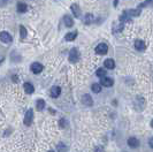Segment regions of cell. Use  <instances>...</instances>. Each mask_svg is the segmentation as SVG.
Wrapping results in <instances>:
<instances>
[{
  "mask_svg": "<svg viewBox=\"0 0 153 152\" xmlns=\"http://www.w3.org/2000/svg\"><path fill=\"white\" fill-rule=\"evenodd\" d=\"M32 119H34V111L30 108L26 111L25 115H24V125L25 126H30L32 123Z\"/></svg>",
  "mask_w": 153,
  "mask_h": 152,
  "instance_id": "cell-1",
  "label": "cell"
},
{
  "mask_svg": "<svg viewBox=\"0 0 153 152\" xmlns=\"http://www.w3.org/2000/svg\"><path fill=\"white\" fill-rule=\"evenodd\" d=\"M78 60H79V52H78L77 48H73L69 53V61L75 64V62L78 61Z\"/></svg>",
  "mask_w": 153,
  "mask_h": 152,
  "instance_id": "cell-2",
  "label": "cell"
},
{
  "mask_svg": "<svg viewBox=\"0 0 153 152\" xmlns=\"http://www.w3.org/2000/svg\"><path fill=\"white\" fill-rule=\"evenodd\" d=\"M107 51H108V46H107L106 44H104V43L99 44V45L96 47V53L99 54V55H104V54H106Z\"/></svg>",
  "mask_w": 153,
  "mask_h": 152,
  "instance_id": "cell-3",
  "label": "cell"
},
{
  "mask_svg": "<svg viewBox=\"0 0 153 152\" xmlns=\"http://www.w3.org/2000/svg\"><path fill=\"white\" fill-rule=\"evenodd\" d=\"M30 69H31V72H32L34 74H39V73H42V72H43L44 67H43V65H42V64H39V62H35V64H32V65H31Z\"/></svg>",
  "mask_w": 153,
  "mask_h": 152,
  "instance_id": "cell-4",
  "label": "cell"
},
{
  "mask_svg": "<svg viewBox=\"0 0 153 152\" xmlns=\"http://www.w3.org/2000/svg\"><path fill=\"white\" fill-rule=\"evenodd\" d=\"M113 83H114V81H113V78H111V77H101V78H100V84H101L103 86L109 88V86L113 85Z\"/></svg>",
  "mask_w": 153,
  "mask_h": 152,
  "instance_id": "cell-5",
  "label": "cell"
},
{
  "mask_svg": "<svg viewBox=\"0 0 153 152\" xmlns=\"http://www.w3.org/2000/svg\"><path fill=\"white\" fill-rule=\"evenodd\" d=\"M0 38H1L3 43H6V44L12 43V36L8 33H6V31H3L1 34H0Z\"/></svg>",
  "mask_w": 153,
  "mask_h": 152,
  "instance_id": "cell-6",
  "label": "cell"
},
{
  "mask_svg": "<svg viewBox=\"0 0 153 152\" xmlns=\"http://www.w3.org/2000/svg\"><path fill=\"white\" fill-rule=\"evenodd\" d=\"M51 97L53 98H58L60 95H61V89L59 86H52L51 88Z\"/></svg>",
  "mask_w": 153,
  "mask_h": 152,
  "instance_id": "cell-7",
  "label": "cell"
},
{
  "mask_svg": "<svg viewBox=\"0 0 153 152\" xmlns=\"http://www.w3.org/2000/svg\"><path fill=\"white\" fill-rule=\"evenodd\" d=\"M128 145L132 149H136L139 146V141L136 137H130V138H128Z\"/></svg>",
  "mask_w": 153,
  "mask_h": 152,
  "instance_id": "cell-8",
  "label": "cell"
},
{
  "mask_svg": "<svg viewBox=\"0 0 153 152\" xmlns=\"http://www.w3.org/2000/svg\"><path fill=\"white\" fill-rule=\"evenodd\" d=\"M135 48H136L137 51H144V50L146 48V44H145L143 40L137 39V40L135 42Z\"/></svg>",
  "mask_w": 153,
  "mask_h": 152,
  "instance_id": "cell-9",
  "label": "cell"
},
{
  "mask_svg": "<svg viewBox=\"0 0 153 152\" xmlns=\"http://www.w3.org/2000/svg\"><path fill=\"white\" fill-rule=\"evenodd\" d=\"M70 8H72V12H73V14L75 15V17H81L82 13H81V9H79L78 5H76V4H73V5L70 6Z\"/></svg>",
  "mask_w": 153,
  "mask_h": 152,
  "instance_id": "cell-10",
  "label": "cell"
},
{
  "mask_svg": "<svg viewBox=\"0 0 153 152\" xmlns=\"http://www.w3.org/2000/svg\"><path fill=\"white\" fill-rule=\"evenodd\" d=\"M82 103H83L84 105H86V106H91V105L93 104L92 98H91V96H89V95H84V96L82 97Z\"/></svg>",
  "mask_w": 153,
  "mask_h": 152,
  "instance_id": "cell-11",
  "label": "cell"
},
{
  "mask_svg": "<svg viewBox=\"0 0 153 152\" xmlns=\"http://www.w3.org/2000/svg\"><path fill=\"white\" fill-rule=\"evenodd\" d=\"M23 88H24V91L26 94H29V95H31L34 91H35V89H34V85L32 84H30V83H24V85H23Z\"/></svg>",
  "mask_w": 153,
  "mask_h": 152,
  "instance_id": "cell-12",
  "label": "cell"
},
{
  "mask_svg": "<svg viewBox=\"0 0 153 152\" xmlns=\"http://www.w3.org/2000/svg\"><path fill=\"white\" fill-rule=\"evenodd\" d=\"M104 65H105V67H106L107 69H113V68L115 67V62H114L113 59H106L105 62H104Z\"/></svg>",
  "mask_w": 153,
  "mask_h": 152,
  "instance_id": "cell-13",
  "label": "cell"
},
{
  "mask_svg": "<svg viewBox=\"0 0 153 152\" xmlns=\"http://www.w3.org/2000/svg\"><path fill=\"white\" fill-rule=\"evenodd\" d=\"M125 14H127L129 17H135V16H138L140 14V11L139 9H129V11L125 12Z\"/></svg>",
  "mask_w": 153,
  "mask_h": 152,
  "instance_id": "cell-14",
  "label": "cell"
},
{
  "mask_svg": "<svg viewBox=\"0 0 153 152\" xmlns=\"http://www.w3.org/2000/svg\"><path fill=\"white\" fill-rule=\"evenodd\" d=\"M64 22H65V25H66L67 28H72V27L74 25L73 19H72L70 16H68V15H66V16L64 17Z\"/></svg>",
  "mask_w": 153,
  "mask_h": 152,
  "instance_id": "cell-15",
  "label": "cell"
},
{
  "mask_svg": "<svg viewBox=\"0 0 153 152\" xmlns=\"http://www.w3.org/2000/svg\"><path fill=\"white\" fill-rule=\"evenodd\" d=\"M26 9H28L26 4H24V3H19V4H17V11H19L20 13H25Z\"/></svg>",
  "mask_w": 153,
  "mask_h": 152,
  "instance_id": "cell-16",
  "label": "cell"
},
{
  "mask_svg": "<svg viewBox=\"0 0 153 152\" xmlns=\"http://www.w3.org/2000/svg\"><path fill=\"white\" fill-rule=\"evenodd\" d=\"M36 108H37V111H43L45 108V100L38 99L37 100V104H36Z\"/></svg>",
  "mask_w": 153,
  "mask_h": 152,
  "instance_id": "cell-17",
  "label": "cell"
},
{
  "mask_svg": "<svg viewBox=\"0 0 153 152\" xmlns=\"http://www.w3.org/2000/svg\"><path fill=\"white\" fill-rule=\"evenodd\" d=\"M76 35H77V33H69V34L66 35L65 39H66L67 42H72V40H74V39L76 38Z\"/></svg>",
  "mask_w": 153,
  "mask_h": 152,
  "instance_id": "cell-18",
  "label": "cell"
},
{
  "mask_svg": "<svg viewBox=\"0 0 153 152\" xmlns=\"http://www.w3.org/2000/svg\"><path fill=\"white\" fill-rule=\"evenodd\" d=\"M92 91L96 92V94H99L101 91V84H97V83L92 84Z\"/></svg>",
  "mask_w": 153,
  "mask_h": 152,
  "instance_id": "cell-19",
  "label": "cell"
},
{
  "mask_svg": "<svg viewBox=\"0 0 153 152\" xmlns=\"http://www.w3.org/2000/svg\"><path fill=\"white\" fill-rule=\"evenodd\" d=\"M92 15H91V14H86L84 17H83V22L85 23V24H90L91 23V21H92Z\"/></svg>",
  "mask_w": 153,
  "mask_h": 152,
  "instance_id": "cell-20",
  "label": "cell"
},
{
  "mask_svg": "<svg viewBox=\"0 0 153 152\" xmlns=\"http://www.w3.org/2000/svg\"><path fill=\"white\" fill-rule=\"evenodd\" d=\"M56 149H58V151H59V152H67V150H68V149H67V146H66L65 144H62V143L58 144V147H56Z\"/></svg>",
  "mask_w": 153,
  "mask_h": 152,
  "instance_id": "cell-21",
  "label": "cell"
},
{
  "mask_svg": "<svg viewBox=\"0 0 153 152\" xmlns=\"http://www.w3.org/2000/svg\"><path fill=\"white\" fill-rule=\"evenodd\" d=\"M20 35H21V38H23V39L26 37V29L23 25L20 27Z\"/></svg>",
  "mask_w": 153,
  "mask_h": 152,
  "instance_id": "cell-22",
  "label": "cell"
},
{
  "mask_svg": "<svg viewBox=\"0 0 153 152\" xmlns=\"http://www.w3.org/2000/svg\"><path fill=\"white\" fill-rule=\"evenodd\" d=\"M105 75H106V70H105V69L99 68V69L97 70V76H99V77H105Z\"/></svg>",
  "mask_w": 153,
  "mask_h": 152,
  "instance_id": "cell-23",
  "label": "cell"
},
{
  "mask_svg": "<svg viewBox=\"0 0 153 152\" xmlns=\"http://www.w3.org/2000/svg\"><path fill=\"white\" fill-rule=\"evenodd\" d=\"M67 125H68V123H67V121H66L65 119H61V120H60V127H61V128L67 127Z\"/></svg>",
  "mask_w": 153,
  "mask_h": 152,
  "instance_id": "cell-24",
  "label": "cell"
},
{
  "mask_svg": "<svg viewBox=\"0 0 153 152\" xmlns=\"http://www.w3.org/2000/svg\"><path fill=\"white\" fill-rule=\"evenodd\" d=\"M148 144H150V146H151V147L153 149V137H152V138H151V139L148 141Z\"/></svg>",
  "mask_w": 153,
  "mask_h": 152,
  "instance_id": "cell-25",
  "label": "cell"
},
{
  "mask_svg": "<svg viewBox=\"0 0 153 152\" xmlns=\"http://www.w3.org/2000/svg\"><path fill=\"white\" fill-rule=\"evenodd\" d=\"M117 1H119V0H114V6H116V5H117Z\"/></svg>",
  "mask_w": 153,
  "mask_h": 152,
  "instance_id": "cell-26",
  "label": "cell"
},
{
  "mask_svg": "<svg viewBox=\"0 0 153 152\" xmlns=\"http://www.w3.org/2000/svg\"><path fill=\"white\" fill-rule=\"evenodd\" d=\"M151 127H152V128H153V120H152V121H151Z\"/></svg>",
  "mask_w": 153,
  "mask_h": 152,
  "instance_id": "cell-27",
  "label": "cell"
},
{
  "mask_svg": "<svg viewBox=\"0 0 153 152\" xmlns=\"http://www.w3.org/2000/svg\"><path fill=\"white\" fill-rule=\"evenodd\" d=\"M48 152H54V151H48Z\"/></svg>",
  "mask_w": 153,
  "mask_h": 152,
  "instance_id": "cell-28",
  "label": "cell"
}]
</instances>
